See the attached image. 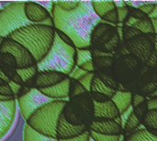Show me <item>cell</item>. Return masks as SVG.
Returning <instances> with one entry per match:
<instances>
[{"label": "cell", "instance_id": "obj_1", "mask_svg": "<svg viewBox=\"0 0 157 141\" xmlns=\"http://www.w3.org/2000/svg\"><path fill=\"white\" fill-rule=\"evenodd\" d=\"M51 15L53 28L68 35L76 49L90 48L92 30L101 21L93 10L91 1H80L77 8L72 12L62 11L53 1Z\"/></svg>", "mask_w": 157, "mask_h": 141}, {"label": "cell", "instance_id": "obj_2", "mask_svg": "<svg viewBox=\"0 0 157 141\" xmlns=\"http://www.w3.org/2000/svg\"><path fill=\"white\" fill-rule=\"evenodd\" d=\"M55 37V28L43 24H32L11 33L7 38L25 47L40 62L50 51Z\"/></svg>", "mask_w": 157, "mask_h": 141}, {"label": "cell", "instance_id": "obj_3", "mask_svg": "<svg viewBox=\"0 0 157 141\" xmlns=\"http://www.w3.org/2000/svg\"><path fill=\"white\" fill-rule=\"evenodd\" d=\"M37 66L39 72L54 71L69 76L76 67V48L63 42L55 33L50 51L37 63Z\"/></svg>", "mask_w": 157, "mask_h": 141}, {"label": "cell", "instance_id": "obj_4", "mask_svg": "<svg viewBox=\"0 0 157 141\" xmlns=\"http://www.w3.org/2000/svg\"><path fill=\"white\" fill-rule=\"evenodd\" d=\"M68 100H53L36 110L26 121L39 134L56 139V128Z\"/></svg>", "mask_w": 157, "mask_h": 141}, {"label": "cell", "instance_id": "obj_5", "mask_svg": "<svg viewBox=\"0 0 157 141\" xmlns=\"http://www.w3.org/2000/svg\"><path fill=\"white\" fill-rule=\"evenodd\" d=\"M62 116L68 123L74 126L89 128L94 120V102L89 93L68 100Z\"/></svg>", "mask_w": 157, "mask_h": 141}, {"label": "cell", "instance_id": "obj_6", "mask_svg": "<svg viewBox=\"0 0 157 141\" xmlns=\"http://www.w3.org/2000/svg\"><path fill=\"white\" fill-rule=\"evenodd\" d=\"M155 36V34L142 33L124 42L129 54L133 56L143 65L149 67L157 66Z\"/></svg>", "mask_w": 157, "mask_h": 141}, {"label": "cell", "instance_id": "obj_7", "mask_svg": "<svg viewBox=\"0 0 157 141\" xmlns=\"http://www.w3.org/2000/svg\"><path fill=\"white\" fill-rule=\"evenodd\" d=\"M25 2H10L0 9V37L7 38L16 30L32 25L24 12Z\"/></svg>", "mask_w": 157, "mask_h": 141}, {"label": "cell", "instance_id": "obj_8", "mask_svg": "<svg viewBox=\"0 0 157 141\" xmlns=\"http://www.w3.org/2000/svg\"><path fill=\"white\" fill-rule=\"evenodd\" d=\"M16 100L19 109V113L21 114L25 121H27L28 118L40 107L46 105L47 103L53 101L35 88H32L26 95L17 97Z\"/></svg>", "mask_w": 157, "mask_h": 141}, {"label": "cell", "instance_id": "obj_9", "mask_svg": "<svg viewBox=\"0 0 157 141\" xmlns=\"http://www.w3.org/2000/svg\"><path fill=\"white\" fill-rule=\"evenodd\" d=\"M6 52L12 54L17 63V70L30 68L37 65V61L31 53L21 44L11 39L10 38H5L3 43L0 46V53Z\"/></svg>", "mask_w": 157, "mask_h": 141}, {"label": "cell", "instance_id": "obj_10", "mask_svg": "<svg viewBox=\"0 0 157 141\" xmlns=\"http://www.w3.org/2000/svg\"><path fill=\"white\" fill-rule=\"evenodd\" d=\"M119 59L120 60H114L112 67L113 76L120 83L121 82H129L135 76L140 62L131 54L123 55Z\"/></svg>", "mask_w": 157, "mask_h": 141}, {"label": "cell", "instance_id": "obj_11", "mask_svg": "<svg viewBox=\"0 0 157 141\" xmlns=\"http://www.w3.org/2000/svg\"><path fill=\"white\" fill-rule=\"evenodd\" d=\"M17 100L0 101V141L4 139L17 119Z\"/></svg>", "mask_w": 157, "mask_h": 141}, {"label": "cell", "instance_id": "obj_12", "mask_svg": "<svg viewBox=\"0 0 157 141\" xmlns=\"http://www.w3.org/2000/svg\"><path fill=\"white\" fill-rule=\"evenodd\" d=\"M24 12L27 19L32 24H43L53 27L51 13L37 2H25Z\"/></svg>", "mask_w": 157, "mask_h": 141}, {"label": "cell", "instance_id": "obj_13", "mask_svg": "<svg viewBox=\"0 0 157 141\" xmlns=\"http://www.w3.org/2000/svg\"><path fill=\"white\" fill-rule=\"evenodd\" d=\"M67 78L68 75L63 72H54V71H41L39 72L36 75L33 83V88L37 90L50 88L59 84L60 83H62Z\"/></svg>", "mask_w": 157, "mask_h": 141}, {"label": "cell", "instance_id": "obj_14", "mask_svg": "<svg viewBox=\"0 0 157 141\" xmlns=\"http://www.w3.org/2000/svg\"><path fill=\"white\" fill-rule=\"evenodd\" d=\"M89 130L107 136H121L123 128L116 120H94L89 126Z\"/></svg>", "mask_w": 157, "mask_h": 141}, {"label": "cell", "instance_id": "obj_15", "mask_svg": "<svg viewBox=\"0 0 157 141\" xmlns=\"http://www.w3.org/2000/svg\"><path fill=\"white\" fill-rule=\"evenodd\" d=\"M89 128L86 126H74L68 123L63 116H61L57 128H56V139H70L80 136Z\"/></svg>", "mask_w": 157, "mask_h": 141}, {"label": "cell", "instance_id": "obj_16", "mask_svg": "<svg viewBox=\"0 0 157 141\" xmlns=\"http://www.w3.org/2000/svg\"><path fill=\"white\" fill-rule=\"evenodd\" d=\"M120 117L121 113L112 100L106 103L94 102V120H116Z\"/></svg>", "mask_w": 157, "mask_h": 141}, {"label": "cell", "instance_id": "obj_17", "mask_svg": "<svg viewBox=\"0 0 157 141\" xmlns=\"http://www.w3.org/2000/svg\"><path fill=\"white\" fill-rule=\"evenodd\" d=\"M69 84H70V77L68 76L67 79H65L59 84L50 88L40 89L39 91L52 100H68Z\"/></svg>", "mask_w": 157, "mask_h": 141}, {"label": "cell", "instance_id": "obj_18", "mask_svg": "<svg viewBox=\"0 0 157 141\" xmlns=\"http://www.w3.org/2000/svg\"><path fill=\"white\" fill-rule=\"evenodd\" d=\"M132 95L131 92H120L117 91L114 96L111 98L120 113L122 114L132 106Z\"/></svg>", "mask_w": 157, "mask_h": 141}, {"label": "cell", "instance_id": "obj_19", "mask_svg": "<svg viewBox=\"0 0 157 141\" xmlns=\"http://www.w3.org/2000/svg\"><path fill=\"white\" fill-rule=\"evenodd\" d=\"M91 5L96 15L101 18L110 10L117 8L115 2L112 1H91Z\"/></svg>", "mask_w": 157, "mask_h": 141}, {"label": "cell", "instance_id": "obj_20", "mask_svg": "<svg viewBox=\"0 0 157 141\" xmlns=\"http://www.w3.org/2000/svg\"><path fill=\"white\" fill-rule=\"evenodd\" d=\"M23 141H58L55 138H48L42 136L33 130L29 125L25 124L23 131Z\"/></svg>", "mask_w": 157, "mask_h": 141}, {"label": "cell", "instance_id": "obj_21", "mask_svg": "<svg viewBox=\"0 0 157 141\" xmlns=\"http://www.w3.org/2000/svg\"><path fill=\"white\" fill-rule=\"evenodd\" d=\"M125 141H157V136L145 128L136 130L126 137Z\"/></svg>", "mask_w": 157, "mask_h": 141}, {"label": "cell", "instance_id": "obj_22", "mask_svg": "<svg viewBox=\"0 0 157 141\" xmlns=\"http://www.w3.org/2000/svg\"><path fill=\"white\" fill-rule=\"evenodd\" d=\"M90 92H97V93H101L104 94L108 96H109L110 98H112L114 96V95L116 94V90L111 89L109 87H108L107 85H105L96 75L92 81L91 83V87H90Z\"/></svg>", "mask_w": 157, "mask_h": 141}, {"label": "cell", "instance_id": "obj_23", "mask_svg": "<svg viewBox=\"0 0 157 141\" xmlns=\"http://www.w3.org/2000/svg\"><path fill=\"white\" fill-rule=\"evenodd\" d=\"M95 72L111 69L114 64V57L113 56H106L93 59Z\"/></svg>", "mask_w": 157, "mask_h": 141}, {"label": "cell", "instance_id": "obj_24", "mask_svg": "<svg viewBox=\"0 0 157 141\" xmlns=\"http://www.w3.org/2000/svg\"><path fill=\"white\" fill-rule=\"evenodd\" d=\"M142 123L144 125L145 129L152 134L157 132V110L148 111Z\"/></svg>", "mask_w": 157, "mask_h": 141}, {"label": "cell", "instance_id": "obj_25", "mask_svg": "<svg viewBox=\"0 0 157 141\" xmlns=\"http://www.w3.org/2000/svg\"><path fill=\"white\" fill-rule=\"evenodd\" d=\"M17 113H18V117H19L17 121V125L15 126V129L13 133L7 138V139L6 141H23V131H24V126L26 124V121L22 117L19 111Z\"/></svg>", "mask_w": 157, "mask_h": 141}, {"label": "cell", "instance_id": "obj_26", "mask_svg": "<svg viewBox=\"0 0 157 141\" xmlns=\"http://www.w3.org/2000/svg\"><path fill=\"white\" fill-rule=\"evenodd\" d=\"M132 28H136L137 30H139L143 34H155L153 23H152V20L149 17L138 20Z\"/></svg>", "mask_w": 157, "mask_h": 141}, {"label": "cell", "instance_id": "obj_27", "mask_svg": "<svg viewBox=\"0 0 157 141\" xmlns=\"http://www.w3.org/2000/svg\"><path fill=\"white\" fill-rule=\"evenodd\" d=\"M141 125L140 120L136 117V116L133 114V112L131 113L129 118L127 119L125 125L123 126V133L127 137L132 132L137 130V128Z\"/></svg>", "mask_w": 157, "mask_h": 141}, {"label": "cell", "instance_id": "obj_28", "mask_svg": "<svg viewBox=\"0 0 157 141\" xmlns=\"http://www.w3.org/2000/svg\"><path fill=\"white\" fill-rule=\"evenodd\" d=\"M88 93L85 87L76 80H74L72 78H70V84H69V96H68V100L75 97V96H78V95H84V94H86Z\"/></svg>", "mask_w": 157, "mask_h": 141}, {"label": "cell", "instance_id": "obj_29", "mask_svg": "<svg viewBox=\"0 0 157 141\" xmlns=\"http://www.w3.org/2000/svg\"><path fill=\"white\" fill-rule=\"evenodd\" d=\"M0 66L14 68L17 70V63L15 57L10 53L2 52L0 53Z\"/></svg>", "mask_w": 157, "mask_h": 141}, {"label": "cell", "instance_id": "obj_30", "mask_svg": "<svg viewBox=\"0 0 157 141\" xmlns=\"http://www.w3.org/2000/svg\"><path fill=\"white\" fill-rule=\"evenodd\" d=\"M55 5L63 12H72L77 8L80 1H54Z\"/></svg>", "mask_w": 157, "mask_h": 141}, {"label": "cell", "instance_id": "obj_31", "mask_svg": "<svg viewBox=\"0 0 157 141\" xmlns=\"http://www.w3.org/2000/svg\"><path fill=\"white\" fill-rule=\"evenodd\" d=\"M91 60H93V58L89 49H86V50L76 49V66H79L84 62Z\"/></svg>", "mask_w": 157, "mask_h": 141}, {"label": "cell", "instance_id": "obj_32", "mask_svg": "<svg viewBox=\"0 0 157 141\" xmlns=\"http://www.w3.org/2000/svg\"><path fill=\"white\" fill-rule=\"evenodd\" d=\"M132 112L133 114L136 116V117L140 120V122L142 123V121L144 120V117L146 116L147 112H148V106H147V102H144L141 105H139L138 106L132 108Z\"/></svg>", "mask_w": 157, "mask_h": 141}, {"label": "cell", "instance_id": "obj_33", "mask_svg": "<svg viewBox=\"0 0 157 141\" xmlns=\"http://www.w3.org/2000/svg\"><path fill=\"white\" fill-rule=\"evenodd\" d=\"M100 19H101V21L106 22V23H109V24H111V25L112 24H118V23H120L117 8H115L113 10H110L106 15H104Z\"/></svg>", "mask_w": 157, "mask_h": 141}, {"label": "cell", "instance_id": "obj_34", "mask_svg": "<svg viewBox=\"0 0 157 141\" xmlns=\"http://www.w3.org/2000/svg\"><path fill=\"white\" fill-rule=\"evenodd\" d=\"M90 137L95 141H121V136H107V135H102L98 134L93 131H90Z\"/></svg>", "mask_w": 157, "mask_h": 141}, {"label": "cell", "instance_id": "obj_35", "mask_svg": "<svg viewBox=\"0 0 157 141\" xmlns=\"http://www.w3.org/2000/svg\"><path fill=\"white\" fill-rule=\"evenodd\" d=\"M142 32H140L139 30H137L136 28H132V27H127V26H123L122 28V37H123V39H124V42L138 36V35H141Z\"/></svg>", "mask_w": 157, "mask_h": 141}, {"label": "cell", "instance_id": "obj_36", "mask_svg": "<svg viewBox=\"0 0 157 141\" xmlns=\"http://www.w3.org/2000/svg\"><path fill=\"white\" fill-rule=\"evenodd\" d=\"M94 77H95V72H87L78 81L88 93L90 92V87H91V83H92Z\"/></svg>", "mask_w": 157, "mask_h": 141}, {"label": "cell", "instance_id": "obj_37", "mask_svg": "<svg viewBox=\"0 0 157 141\" xmlns=\"http://www.w3.org/2000/svg\"><path fill=\"white\" fill-rule=\"evenodd\" d=\"M89 95L93 100V102L95 103H106L109 100H111V98L104 94L101 93H97V92H89Z\"/></svg>", "mask_w": 157, "mask_h": 141}, {"label": "cell", "instance_id": "obj_38", "mask_svg": "<svg viewBox=\"0 0 157 141\" xmlns=\"http://www.w3.org/2000/svg\"><path fill=\"white\" fill-rule=\"evenodd\" d=\"M129 15L137 20H140V19H143V18H145L148 17L143 11H141L139 8H134V7H130V6H129Z\"/></svg>", "mask_w": 157, "mask_h": 141}, {"label": "cell", "instance_id": "obj_39", "mask_svg": "<svg viewBox=\"0 0 157 141\" xmlns=\"http://www.w3.org/2000/svg\"><path fill=\"white\" fill-rule=\"evenodd\" d=\"M55 33H56V35L61 39V40H62L63 42H64L65 44H67V45H69V46H71V47L75 48V46L73 40L71 39V38H70L68 35H66L65 33H63V31L58 30V29H55Z\"/></svg>", "mask_w": 157, "mask_h": 141}, {"label": "cell", "instance_id": "obj_40", "mask_svg": "<svg viewBox=\"0 0 157 141\" xmlns=\"http://www.w3.org/2000/svg\"><path fill=\"white\" fill-rule=\"evenodd\" d=\"M145 101H146V98L144 95H142L139 94H132V107L134 108Z\"/></svg>", "mask_w": 157, "mask_h": 141}, {"label": "cell", "instance_id": "obj_41", "mask_svg": "<svg viewBox=\"0 0 157 141\" xmlns=\"http://www.w3.org/2000/svg\"><path fill=\"white\" fill-rule=\"evenodd\" d=\"M155 7V3H149V2H146L145 4H144L143 6H141L139 7V9L141 11H143L146 16H150L152 14V12L154 11Z\"/></svg>", "mask_w": 157, "mask_h": 141}, {"label": "cell", "instance_id": "obj_42", "mask_svg": "<svg viewBox=\"0 0 157 141\" xmlns=\"http://www.w3.org/2000/svg\"><path fill=\"white\" fill-rule=\"evenodd\" d=\"M118 10V15H119V21L120 22H124L126 17L129 16V6H122V7H117Z\"/></svg>", "mask_w": 157, "mask_h": 141}, {"label": "cell", "instance_id": "obj_43", "mask_svg": "<svg viewBox=\"0 0 157 141\" xmlns=\"http://www.w3.org/2000/svg\"><path fill=\"white\" fill-rule=\"evenodd\" d=\"M79 69H81L82 71L86 72H95V68H94V63H93V60L88 61L84 62L83 64L76 66Z\"/></svg>", "mask_w": 157, "mask_h": 141}, {"label": "cell", "instance_id": "obj_44", "mask_svg": "<svg viewBox=\"0 0 157 141\" xmlns=\"http://www.w3.org/2000/svg\"><path fill=\"white\" fill-rule=\"evenodd\" d=\"M89 139H90V132L88 129L78 137H75L70 139H58V141H89Z\"/></svg>", "mask_w": 157, "mask_h": 141}, {"label": "cell", "instance_id": "obj_45", "mask_svg": "<svg viewBox=\"0 0 157 141\" xmlns=\"http://www.w3.org/2000/svg\"><path fill=\"white\" fill-rule=\"evenodd\" d=\"M87 72H84V71H82L81 69H79L78 67H75V69H74V71L71 72V74L69 75V77L70 78H72V79H74V80H76V81H79L85 74H86Z\"/></svg>", "mask_w": 157, "mask_h": 141}, {"label": "cell", "instance_id": "obj_46", "mask_svg": "<svg viewBox=\"0 0 157 141\" xmlns=\"http://www.w3.org/2000/svg\"><path fill=\"white\" fill-rule=\"evenodd\" d=\"M146 102H147L148 111H155V110H157V97L150 98Z\"/></svg>", "mask_w": 157, "mask_h": 141}, {"label": "cell", "instance_id": "obj_47", "mask_svg": "<svg viewBox=\"0 0 157 141\" xmlns=\"http://www.w3.org/2000/svg\"><path fill=\"white\" fill-rule=\"evenodd\" d=\"M150 18H157V3L155 4V7L154 9V11L152 12V14L149 16Z\"/></svg>", "mask_w": 157, "mask_h": 141}, {"label": "cell", "instance_id": "obj_48", "mask_svg": "<svg viewBox=\"0 0 157 141\" xmlns=\"http://www.w3.org/2000/svg\"><path fill=\"white\" fill-rule=\"evenodd\" d=\"M152 23H153V27L155 29V34L157 35V18H151Z\"/></svg>", "mask_w": 157, "mask_h": 141}, {"label": "cell", "instance_id": "obj_49", "mask_svg": "<svg viewBox=\"0 0 157 141\" xmlns=\"http://www.w3.org/2000/svg\"><path fill=\"white\" fill-rule=\"evenodd\" d=\"M8 100H15V99H10L8 97H4L0 95V101H8Z\"/></svg>", "mask_w": 157, "mask_h": 141}, {"label": "cell", "instance_id": "obj_50", "mask_svg": "<svg viewBox=\"0 0 157 141\" xmlns=\"http://www.w3.org/2000/svg\"><path fill=\"white\" fill-rule=\"evenodd\" d=\"M155 50H156V54H157V35L155 36Z\"/></svg>", "mask_w": 157, "mask_h": 141}, {"label": "cell", "instance_id": "obj_51", "mask_svg": "<svg viewBox=\"0 0 157 141\" xmlns=\"http://www.w3.org/2000/svg\"><path fill=\"white\" fill-rule=\"evenodd\" d=\"M4 39H5V38H3V37H0V46H1V44L3 43V40H4Z\"/></svg>", "mask_w": 157, "mask_h": 141}, {"label": "cell", "instance_id": "obj_52", "mask_svg": "<svg viewBox=\"0 0 157 141\" xmlns=\"http://www.w3.org/2000/svg\"><path fill=\"white\" fill-rule=\"evenodd\" d=\"M89 141H95V140H94V139H92V138L90 137V139H89Z\"/></svg>", "mask_w": 157, "mask_h": 141}]
</instances>
